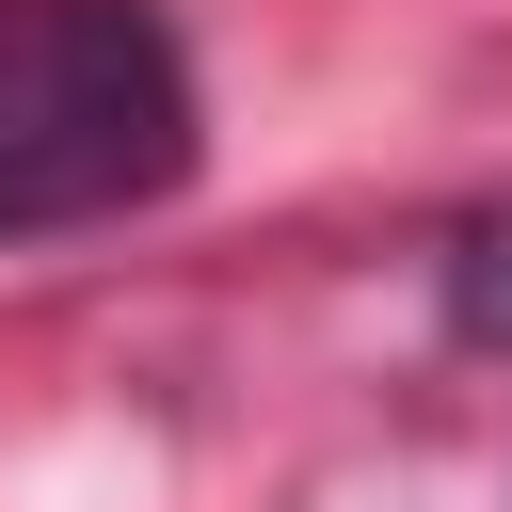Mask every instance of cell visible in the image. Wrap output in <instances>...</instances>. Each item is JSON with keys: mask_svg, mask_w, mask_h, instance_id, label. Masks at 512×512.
<instances>
[{"mask_svg": "<svg viewBox=\"0 0 512 512\" xmlns=\"http://www.w3.org/2000/svg\"><path fill=\"white\" fill-rule=\"evenodd\" d=\"M208 96L160 0H0V240L128 224L192 176Z\"/></svg>", "mask_w": 512, "mask_h": 512, "instance_id": "1", "label": "cell"}, {"mask_svg": "<svg viewBox=\"0 0 512 512\" xmlns=\"http://www.w3.org/2000/svg\"><path fill=\"white\" fill-rule=\"evenodd\" d=\"M448 320L464 336H512V224H464L448 240Z\"/></svg>", "mask_w": 512, "mask_h": 512, "instance_id": "2", "label": "cell"}]
</instances>
